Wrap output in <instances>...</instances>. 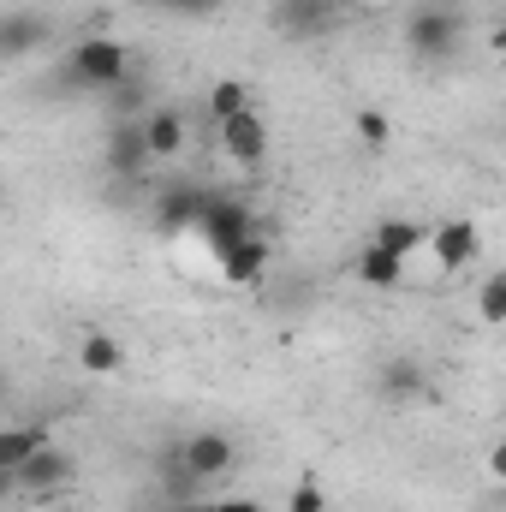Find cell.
Segmentation results:
<instances>
[{
	"label": "cell",
	"mask_w": 506,
	"mask_h": 512,
	"mask_svg": "<svg viewBox=\"0 0 506 512\" xmlns=\"http://www.w3.org/2000/svg\"><path fill=\"white\" fill-rule=\"evenodd\" d=\"M102 161H108L114 179H143V167L155 161V155H149V137H143V120H120V126L108 131Z\"/></svg>",
	"instance_id": "7"
},
{
	"label": "cell",
	"mask_w": 506,
	"mask_h": 512,
	"mask_svg": "<svg viewBox=\"0 0 506 512\" xmlns=\"http://www.w3.org/2000/svg\"><path fill=\"white\" fill-rule=\"evenodd\" d=\"M489 48H495V54H506V24L495 30V36H489Z\"/></svg>",
	"instance_id": "26"
},
{
	"label": "cell",
	"mask_w": 506,
	"mask_h": 512,
	"mask_svg": "<svg viewBox=\"0 0 506 512\" xmlns=\"http://www.w3.org/2000/svg\"><path fill=\"white\" fill-rule=\"evenodd\" d=\"M221 149L239 161V167H262V155H268V126H262V114H239V120H221Z\"/></svg>",
	"instance_id": "9"
},
{
	"label": "cell",
	"mask_w": 506,
	"mask_h": 512,
	"mask_svg": "<svg viewBox=\"0 0 506 512\" xmlns=\"http://www.w3.org/2000/svg\"><path fill=\"white\" fill-rule=\"evenodd\" d=\"M149 6H167V12H209L215 0H149Z\"/></svg>",
	"instance_id": "24"
},
{
	"label": "cell",
	"mask_w": 506,
	"mask_h": 512,
	"mask_svg": "<svg viewBox=\"0 0 506 512\" xmlns=\"http://www.w3.org/2000/svg\"><path fill=\"white\" fill-rule=\"evenodd\" d=\"M381 399L387 405H417V399H435V387H429L417 358H387L381 364Z\"/></svg>",
	"instance_id": "12"
},
{
	"label": "cell",
	"mask_w": 506,
	"mask_h": 512,
	"mask_svg": "<svg viewBox=\"0 0 506 512\" xmlns=\"http://www.w3.org/2000/svg\"><path fill=\"white\" fill-rule=\"evenodd\" d=\"M429 256H435L441 274H465V268L483 256V227H477L471 215H447V221H435V227H429Z\"/></svg>",
	"instance_id": "3"
},
{
	"label": "cell",
	"mask_w": 506,
	"mask_h": 512,
	"mask_svg": "<svg viewBox=\"0 0 506 512\" xmlns=\"http://www.w3.org/2000/svg\"><path fill=\"white\" fill-rule=\"evenodd\" d=\"M268 256H274V245H268L262 233H251V239H239L233 251L215 256V268H221V280H233V286H256V280L268 274Z\"/></svg>",
	"instance_id": "10"
},
{
	"label": "cell",
	"mask_w": 506,
	"mask_h": 512,
	"mask_svg": "<svg viewBox=\"0 0 506 512\" xmlns=\"http://www.w3.org/2000/svg\"><path fill=\"white\" fill-rule=\"evenodd\" d=\"M78 364H84L90 376H120V370H126V346H120L114 334L90 328V334L78 340Z\"/></svg>",
	"instance_id": "15"
},
{
	"label": "cell",
	"mask_w": 506,
	"mask_h": 512,
	"mask_svg": "<svg viewBox=\"0 0 506 512\" xmlns=\"http://www.w3.org/2000/svg\"><path fill=\"white\" fill-rule=\"evenodd\" d=\"M66 483H72V459H66V447H54V441H48V447H42L30 465L6 471V489H18V495H36V501H42V495H60Z\"/></svg>",
	"instance_id": "5"
},
{
	"label": "cell",
	"mask_w": 506,
	"mask_h": 512,
	"mask_svg": "<svg viewBox=\"0 0 506 512\" xmlns=\"http://www.w3.org/2000/svg\"><path fill=\"white\" fill-rule=\"evenodd\" d=\"M256 227H251V209L245 203H233V197H215L209 203V215H203V227H197V239H203V251L209 256H221V251H233L239 239H251Z\"/></svg>",
	"instance_id": "6"
},
{
	"label": "cell",
	"mask_w": 506,
	"mask_h": 512,
	"mask_svg": "<svg viewBox=\"0 0 506 512\" xmlns=\"http://www.w3.org/2000/svg\"><path fill=\"white\" fill-rule=\"evenodd\" d=\"M352 126H358V137H364L370 149H387V143H393V120H387L381 108H358V114H352Z\"/></svg>",
	"instance_id": "20"
},
{
	"label": "cell",
	"mask_w": 506,
	"mask_h": 512,
	"mask_svg": "<svg viewBox=\"0 0 506 512\" xmlns=\"http://www.w3.org/2000/svg\"><path fill=\"white\" fill-rule=\"evenodd\" d=\"M42 447H48V429H36V423H12V429H0V477L18 471V465H30Z\"/></svg>",
	"instance_id": "16"
},
{
	"label": "cell",
	"mask_w": 506,
	"mask_h": 512,
	"mask_svg": "<svg viewBox=\"0 0 506 512\" xmlns=\"http://www.w3.org/2000/svg\"><path fill=\"white\" fill-rule=\"evenodd\" d=\"M334 0H280L274 6V24H280V36H322L328 24H334Z\"/></svg>",
	"instance_id": "13"
},
{
	"label": "cell",
	"mask_w": 506,
	"mask_h": 512,
	"mask_svg": "<svg viewBox=\"0 0 506 512\" xmlns=\"http://www.w3.org/2000/svg\"><path fill=\"white\" fill-rule=\"evenodd\" d=\"M405 268H411V262H405V256H393V251H381L376 239L358 251V280H364V286H376V292L399 286V280H405Z\"/></svg>",
	"instance_id": "17"
},
{
	"label": "cell",
	"mask_w": 506,
	"mask_h": 512,
	"mask_svg": "<svg viewBox=\"0 0 506 512\" xmlns=\"http://www.w3.org/2000/svg\"><path fill=\"white\" fill-rule=\"evenodd\" d=\"M370 239H376L381 251L405 256V262H411L417 251H429V227H423V221H405V215H381Z\"/></svg>",
	"instance_id": "14"
},
{
	"label": "cell",
	"mask_w": 506,
	"mask_h": 512,
	"mask_svg": "<svg viewBox=\"0 0 506 512\" xmlns=\"http://www.w3.org/2000/svg\"><path fill=\"white\" fill-rule=\"evenodd\" d=\"M143 137H149V155L155 161H179L185 143H191V126H185L179 108H149L143 114Z\"/></svg>",
	"instance_id": "11"
},
{
	"label": "cell",
	"mask_w": 506,
	"mask_h": 512,
	"mask_svg": "<svg viewBox=\"0 0 506 512\" xmlns=\"http://www.w3.org/2000/svg\"><path fill=\"white\" fill-rule=\"evenodd\" d=\"M173 459H179L191 477L215 483V477H227V471L239 465V441H233L227 429H197V435H185V441L173 447Z\"/></svg>",
	"instance_id": "4"
},
{
	"label": "cell",
	"mask_w": 506,
	"mask_h": 512,
	"mask_svg": "<svg viewBox=\"0 0 506 512\" xmlns=\"http://www.w3.org/2000/svg\"><path fill=\"white\" fill-rule=\"evenodd\" d=\"M477 322L506 328V268H501V274H489V280L477 286Z\"/></svg>",
	"instance_id": "19"
},
{
	"label": "cell",
	"mask_w": 506,
	"mask_h": 512,
	"mask_svg": "<svg viewBox=\"0 0 506 512\" xmlns=\"http://www.w3.org/2000/svg\"><path fill=\"white\" fill-rule=\"evenodd\" d=\"M215 512H262L256 501H215Z\"/></svg>",
	"instance_id": "25"
},
{
	"label": "cell",
	"mask_w": 506,
	"mask_h": 512,
	"mask_svg": "<svg viewBox=\"0 0 506 512\" xmlns=\"http://www.w3.org/2000/svg\"><path fill=\"white\" fill-rule=\"evenodd\" d=\"M30 42H36V24H24V18H12V24H6V42H0V48H6V54H24Z\"/></svg>",
	"instance_id": "22"
},
{
	"label": "cell",
	"mask_w": 506,
	"mask_h": 512,
	"mask_svg": "<svg viewBox=\"0 0 506 512\" xmlns=\"http://www.w3.org/2000/svg\"><path fill=\"white\" fill-rule=\"evenodd\" d=\"M131 78V48L126 42H114V36H84L72 54H66V84H78V90H120Z\"/></svg>",
	"instance_id": "1"
},
{
	"label": "cell",
	"mask_w": 506,
	"mask_h": 512,
	"mask_svg": "<svg viewBox=\"0 0 506 512\" xmlns=\"http://www.w3.org/2000/svg\"><path fill=\"white\" fill-rule=\"evenodd\" d=\"M286 512H328L322 483H316V477H298V483H292V495H286Z\"/></svg>",
	"instance_id": "21"
},
{
	"label": "cell",
	"mask_w": 506,
	"mask_h": 512,
	"mask_svg": "<svg viewBox=\"0 0 506 512\" xmlns=\"http://www.w3.org/2000/svg\"><path fill=\"white\" fill-rule=\"evenodd\" d=\"M459 6L453 0H423V6H411V18H405V48L417 54V60H429V66H441V60H453V48H459Z\"/></svg>",
	"instance_id": "2"
},
{
	"label": "cell",
	"mask_w": 506,
	"mask_h": 512,
	"mask_svg": "<svg viewBox=\"0 0 506 512\" xmlns=\"http://www.w3.org/2000/svg\"><path fill=\"white\" fill-rule=\"evenodd\" d=\"M239 114H251V84L245 78H215L209 84V120L221 126V120H239Z\"/></svg>",
	"instance_id": "18"
},
{
	"label": "cell",
	"mask_w": 506,
	"mask_h": 512,
	"mask_svg": "<svg viewBox=\"0 0 506 512\" xmlns=\"http://www.w3.org/2000/svg\"><path fill=\"white\" fill-rule=\"evenodd\" d=\"M483 471H489L495 483H506V435L495 441V447H489V459H483Z\"/></svg>",
	"instance_id": "23"
},
{
	"label": "cell",
	"mask_w": 506,
	"mask_h": 512,
	"mask_svg": "<svg viewBox=\"0 0 506 512\" xmlns=\"http://www.w3.org/2000/svg\"><path fill=\"white\" fill-rule=\"evenodd\" d=\"M209 203H215V191H167V197H161L155 227H161L167 239H179V233H191V239H197V227H203Z\"/></svg>",
	"instance_id": "8"
},
{
	"label": "cell",
	"mask_w": 506,
	"mask_h": 512,
	"mask_svg": "<svg viewBox=\"0 0 506 512\" xmlns=\"http://www.w3.org/2000/svg\"><path fill=\"white\" fill-rule=\"evenodd\" d=\"M340 12H358V6H376V0H334Z\"/></svg>",
	"instance_id": "27"
}]
</instances>
